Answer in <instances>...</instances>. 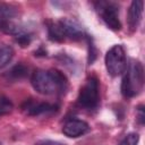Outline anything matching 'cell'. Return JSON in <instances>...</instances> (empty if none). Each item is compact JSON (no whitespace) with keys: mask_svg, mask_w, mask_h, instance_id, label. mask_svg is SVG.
Returning <instances> with one entry per match:
<instances>
[{"mask_svg":"<svg viewBox=\"0 0 145 145\" xmlns=\"http://www.w3.org/2000/svg\"><path fill=\"white\" fill-rule=\"evenodd\" d=\"M31 83L33 88L42 95H61L68 89V80L66 76L57 69H36Z\"/></svg>","mask_w":145,"mask_h":145,"instance_id":"1","label":"cell"},{"mask_svg":"<svg viewBox=\"0 0 145 145\" xmlns=\"http://www.w3.org/2000/svg\"><path fill=\"white\" fill-rule=\"evenodd\" d=\"M144 87V68L143 65L135 59H131L126 67L121 83V93L126 97L138 95Z\"/></svg>","mask_w":145,"mask_h":145,"instance_id":"2","label":"cell"},{"mask_svg":"<svg viewBox=\"0 0 145 145\" xmlns=\"http://www.w3.org/2000/svg\"><path fill=\"white\" fill-rule=\"evenodd\" d=\"M99 102H100L99 82L95 77H89L86 79L85 84L79 91L77 103L79 106L86 110H93L97 108Z\"/></svg>","mask_w":145,"mask_h":145,"instance_id":"3","label":"cell"},{"mask_svg":"<svg viewBox=\"0 0 145 145\" xmlns=\"http://www.w3.org/2000/svg\"><path fill=\"white\" fill-rule=\"evenodd\" d=\"M105 67L110 76L117 77L125 72L127 67L126 52L122 45H113L105 54Z\"/></svg>","mask_w":145,"mask_h":145,"instance_id":"4","label":"cell"},{"mask_svg":"<svg viewBox=\"0 0 145 145\" xmlns=\"http://www.w3.org/2000/svg\"><path fill=\"white\" fill-rule=\"evenodd\" d=\"M96 9L104 22V24L112 31H119L121 28V23L119 19V9L116 3L101 1L97 2Z\"/></svg>","mask_w":145,"mask_h":145,"instance_id":"5","label":"cell"},{"mask_svg":"<svg viewBox=\"0 0 145 145\" xmlns=\"http://www.w3.org/2000/svg\"><path fill=\"white\" fill-rule=\"evenodd\" d=\"M89 125L80 119H70L62 126V133L69 138L80 137L89 131Z\"/></svg>","mask_w":145,"mask_h":145,"instance_id":"6","label":"cell"},{"mask_svg":"<svg viewBox=\"0 0 145 145\" xmlns=\"http://www.w3.org/2000/svg\"><path fill=\"white\" fill-rule=\"evenodd\" d=\"M24 111L28 116H40L49 112H54L57 110V105L50 104L46 102H35V101H26L23 105Z\"/></svg>","mask_w":145,"mask_h":145,"instance_id":"7","label":"cell"},{"mask_svg":"<svg viewBox=\"0 0 145 145\" xmlns=\"http://www.w3.org/2000/svg\"><path fill=\"white\" fill-rule=\"evenodd\" d=\"M143 1H133L128 10V25L130 31H135L140 22L143 14Z\"/></svg>","mask_w":145,"mask_h":145,"instance_id":"8","label":"cell"},{"mask_svg":"<svg viewBox=\"0 0 145 145\" xmlns=\"http://www.w3.org/2000/svg\"><path fill=\"white\" fill-rule=\"evenodd\" d=\"M0 31L6 33V34H10V35H15V36H18L20 34L26 33L25 28L20 24L14 22L12 19L0 22Z\"/></svg>","mask_w":145,"mask_h":145,"instance_id":"9","label":"cell"},{"mask_svg":"<svg viewBox=\"0 0 145 145\" xmlns=\"http://www.w3.org/2000/svg\"><path fill=\"white\" fill-rule=\"evenodd\" d=\"M18 15V10L15 6L0 2V22L10 20Z\"/></svg>","mask_w":145,"mask_h":145,"instance_id":"10","label":"cell"},{"mask_svg":"<svg viewBox=\"0 0 145 145\" xmlns=\"http://www.w3.org/2000/svg\"><path fill=\"white\" fill-rule=\"evenodd\" d=\"M27 71H28V69H27L26 66H24L22 63H18V65L14 66L8 71L7 77H8V79H11V80H19V79L27 76Z\"/></svg>","mask_w":145,"mask_h":145,"instance_id":"11","label":"cell"},{"mask_svg":"<svg viewBox=\"0 0 145 145\" xmlns=\"http://www.w3.org/2000/svg\"><path fill=\"white\" fill-rule=\"evenodd\" d=\"M12 56H14V51L11 46L7 44H0V68L9 63Z\"/></svg>","mask_w":145,"mask_h":145,"instance_id":"12","label":"cell"},{"mask_svg":"<svg viewBox=\"0 0 145 145\" xmlns=\"http://www.w3.org/2000/svg\"><path fill=\"white\" fill-rule=\"evenodd\" d=\"M12 108H14V104L10 101V99L3 94H0V116L11 112Z\"/></svg>","mask_w":145,"mask_h":145,"instance_id":"13","label":"cell"},{"mask_svg":"<svg viewBox=\"0 0 145 145\" xmlns=\"http://www.w3.org/2000/svg\"><path fill=\"white\" fill-rule=\"evenodd\" d=\"M139 140V136L136 133H130L127 136H125V138L120 142L119 145H137Z\"/></svg>","mask_w":145,"mask_h":145,"instance_id":"14","label":"cell"},{"mask_svg":"<svg viewBox=\"0 0 145 145\" xmlns=\"http://www.w3.org/2000/svg\"><path fill=\"white\" fill-rule=\"evenodd\" d=\"M36 145H66L63 143L57 142V140H51V139H44V140H40Z\"/></svg>","mask_w":145,"mask_h":145,"instance_id":"15","label":"cell"},{"mask_svg":"<svg viewBox=\"0 0 145 145\" xmlns=\"http://www.w3.org/2000/svg\"><path fill=\"white\" fill-rule=\"evenodd\" d=\"M144 111H143V106H139L138 108V120H139V123L143 125L144 123Z\"/></svg>","mask_w":145,"mask_h":145,"instance_id":"16","label":"cell"}]
</instances>
